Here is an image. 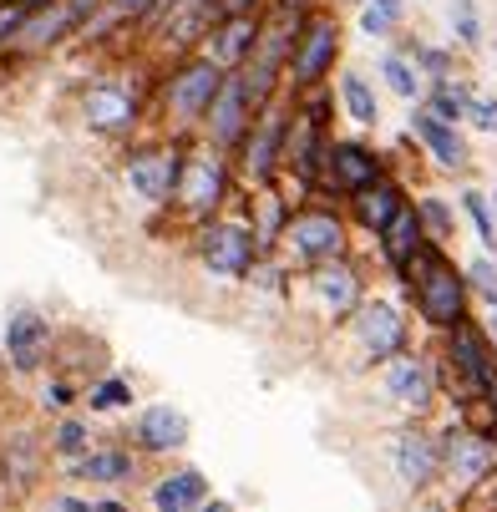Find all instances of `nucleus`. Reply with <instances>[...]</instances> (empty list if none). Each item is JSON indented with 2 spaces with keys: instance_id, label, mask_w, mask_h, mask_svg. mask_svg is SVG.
<instances>
[{
  "instance_id": "nucleus-1",
  "label": "nucleus",
  "mask_w": 497,
  "mask_h": 512,
  "mask_svg": "<svg viewBox=\"0 0 497 512\" xmlns=\"http://www.w3.org/2000/svg\"><path fill=\"white\" fill-rule=\"evenodd\" d=\"M224 77H229V71L213 61V56H203V51H188V56L173 61V71L163 77V117H168L173 137L188 142V137L203 127L208 102L219 97Z\"/></svg>"
},
{
  "instance_id": "nucleus-2",
  "label": "nucleus",
  "mask_w": 497,
  "mask_h": 512,
  "mask_svg": "<svg viewBox=\"0 0 497 512\" xmlns=\"http://www.w3.org/2000/svg\"><path fill=\"white\" fill-rule=\"evenodd\" d=\"M401 274H406V289L416 295V310H421L426 325L452 330V325L462 320V295H467V284H462V274L447 264L442 244L426 239V244L401 264Z\"/></svg>"
},
{
  "instance_id": "nucleus-3",
  "label": "nucleus",
  "mask_w": 497,
  "mask_h": 512,
  "mask_svg": "<svg viewBox=\"0 0 497 512\" xmlns=\"http://www.w3.org/2000/svg\"><path fill=\"white\" fill-rule=\"evenodd\" d=\"M284 127H290V107H284V92H279L254 112L244 142L234 148V163H239L244 183H254V188L279 183V173H284Z\"/></svg>"
},
{
  "instance_id": "nucleus-4",
  "label": "nucleus",
  "mask_w": 497,
  "mask_h": 512,
  "mask_svg": "<svg viewBox=\"0 0 497 512\" xmlns=\"http://www.w3.org/2000/svg\"><path fill=\"white\" fill-rule=\"evenodd\" d=\"M335 61H340V21L330 11H310L305 26H300V41L290 51V66H284V87H290V97L325 87Z\"/></svg>"
},
{
  "instance_id": "nucleus-5",
  "label": "nucleus",
  "mask_w": 497,
  "mask_h": 512,
  "mask_svg": "<svg viewBox=\"0 0 497 512\" xmlns=\"http://www.w3.org/2000/svg\"><path fill=\"white\" fill-rule=\"evenodd\" d=\"M224 198H229V158L213 148V142H193V148L183 153V173H178L173 203L203 224V218L219 213Z\"/></svg>"
},
{
  "instance_id": "nucleus-6",
  "label": "nucleus",
  "mask_w": 497,
  "mask_h": 512,
  "mask_svg": "<svg viewBox=\"0 0 497 512\" xmlns=\"http://www.w3.org/2000/svg\"><path fill=\"white\" fill-rule=\"evenodd\" d=\"M183 153H188L183 137L137 142V148H127V163H122L127 188H132L142 203H158V208L173 203V188H178V173H183Z\"/></svg>"
},
{
  "instance_id": "nucleus-7",
  "label": "nucleus",
  "mask_w": 497,
  "mask_h": 512,
  "mask_svg": "<svg viewBox=\"0 0 497 512\" xmlns=\"http://www.w3.org/2000/svg\"><path fill=\"white\" fill-rule=\"evenodd\" d=\"M290 259L300 264H330V259H345V218L335 208H290L284 229L274 239Z\"/></svg>"
},
{
  "instance_id": "nucleus-8",
  "label": "nucleus",
  "mask_w": 497,
  "mask_h": 512,
  "mask_svg": "<svg viewBox=\"0 0 497 512\" xmlns=\"http://www.w3.org/2000/svg\"><path fill=\"white\" fill-rule=\"evenodd\" d=\"M198 259L224 274V279H239L259 264V239H254V224L244 218H208L203 234H198Z\"/></svg>"
},
{
  "instance_id": "nucleus-9",
  "label": "nucleus",
  "mask_w": 497,
  "mask_h": 512,
  "mask_svg": "<svg viewBox=\"0 0 497 512\" xmlns=\"http://www.w3.org/2000/svg\"><path fill=\"white\" fill-rule=\"evenodd\" d=\"M254 102H249V87H244V77L239 71H229L224 77V87H219V97L208 102V117H203V142H213L219 153H234L239 142H244V132H249V122H254Z\"/></svg>"
},
{
  "instance_id": "nucleus-10",
  "label": "nucleus",
  "mask_w": 497,
  "mask_h": 512,
  "mask_svg": "<svg viewBox=\"0 0 497 512\" xmlns=\"http://www.w3.org/2000/svg\"><path fill=\"white\" fill-rule=\"evenodd\" d=\"M77 107H82V122L92 132H102V137H127L137 127V117H142L137 112V92L127 82H117V77H102V82L82 87Z\"/></svg>"
},
{
  "instance_id": "nucleus-11",
  "label": "nucleus",
  "mask_w": 497,
  "mask_h": 512,
  "mask_svg": "<svg viewBox=\"0 0 497 512\" xmlns=\"http://www.w3.org/2000/svg\"><path fill=\"white\" fill-rule=\"evenodd\" d=\"M305 295L315 300L320 320H350L355 305H361V274H355L345 259H330V264H310L305 274Z\"/></svg>"
},
{
  "instance_id": "nucleus-12",
  "label": "nucleus",
  "mask_w": 497,
  "mask_h": 512,
  "mask_svg": "<svg viewBox=\"0 0 497 512\" xmlns=\"http://www.w3.org/2000/svg\"><path fill=\"white\" fill-rule=\"evenodd\" d=\"M386 168H381V158H376V148H366V142H355V137H330V153H325V173H320V188H330V193H340V198H350L355 188H366L371 178H381Z\"/></svg>"
},
{
  "instance_id": "nucleus-13",
  "label": "nucleus",
  "mask_w": 497,
  "mask_h": 512,
  "mask_svg": "<svg viewBox=\"0 0 497 512\" xmlns=\"http://www.w3.org/2000/svg\"><path fill=\"white\" fill-rule=\"evenodd\" d=\"M355 340H361V355L371 365H386L401 345H406V325L391 305L371 300V305H355Z\"/></svg>"
},
{
  "instance_id": "nucleus-14",
  "label": "nucleus",
  "mask_w": 497,
  "mask_h": 512,
  "mask_svg": "<svg viewBox=\"0 0 497 512\" xmlns=\"http://www.w3.org/2000/svg\"><path fill=\"white\" fill-rule=\"evenodd\" d=\"M254 36H259V16H213L203 41H198V51L213 56L224 71H239L249 61V51H254Z\"/></svg>"
},
{
  "instance_id": "nucleus-15",
  "label": "nucleus",
  "mask_w": 497,
  "mask_h": 512,
  "mask_svg": "<svg viewBox=\"0 0 497 512\" xmlns=\"http://www.w3.org/2000/svg\"><path fill=\"white\" fill-rule=\"evenodd\" d=\"M386 396L396 401V406H406L411 416H421L426 406H432V396H437V381H432V365L426 360H416V355H391L386 360Z\"/></svg>"
},
{
  "instance_id": "nucleus-16",
  "label": "nucleus",
  "mask_w": 497,
  "mask_h": 512,
  "mask_svg": "<svg viewBox=\"0 0 497 512\" xmlns=\"http://www.w3.org/2000/svg\"><path fill=\"white\" fill-rule=\"evenodd\" d=\"M77 26H82V16L71 11V0H46V6H36L26 16V26L11 41V51H51L56 41H66Z\"/></svg>"
},
{
  "instance_id": "nucleus-17",
  "label": "nucleus",
  "mask_w": 497,
  "mask_h": 512,
  "mask_svg": "<svg viewBox=\"0 0 497 512\" xmlns=\"http://www.w3.org/2000/svg\"><path fill=\"white\" fill-rule=\"evenodd\" d=\"M442 472L457 487L482 482V472H492V442L477 436V431H447L442 436Z\"/></svg>"
},
{
  "instance_id": "nucleus-18",
  "label": "nucleus",
  "mask_w": 497,
  "mask_h": 512,
  "mask_svg": "<svg viewBox=\"0 0 497 512\" xmlns=\"http://www.w3.org/2000/svg\"><path fill=\"white\" fill-rule=\"evenodd\" d=\"M411 132L426 142V153H432L437 168H447V173L467 168V142H462L457 122H442L432 107H411Z\"/></svg>"
},
{
  "instance_id": "nucleus-19",
  "label": "nucleus",
  "mask_w": 497,
  "mask_h": 512,
  "mask_svg": "<svg viewBox=\"0 0 497 512\" xmlns=\"http://www.w3.org/2000/svg\"><path fill=\"white\" fill-rule=\"evenodd\" d=\"M46 345H51V325H46L41 310H16L6 320V355H11V365L21 376H31L46 360Z\"/></svg>"
},
{
  "instance_id": "nucleus-20",
  "label": "nucleus",
  "mask_w": 497,
  "mask_h": 512,
  "mask_svg": "<svg viewBox=\"0 0 497 512\" xmlns=\"http://www.w3.org/2000/svg\"><path fill=\"white\" fill-rule=\"evenodd\" d=\"M447 355H452V365H457V371H462L467 391H492V386H497V360L487 355L482 335H477V330H472L467 320H457V325H452Z\"/></svg>"
},
{
  "instance_id": "nucleus-21",
  "label": "nucleus",
  "mask_w": 497,
  "mask_h": 512,
  "mask_svg": "<svg viewBox=\"0 0 497 512\" xmlns=\"http://www.w3.org/2000/svg\"><path fill=\"white\" fill-rule=\"evenodd\" d=\"M391 462H396V477L411 492H421V487H432L437 472H442V447L432 442V436H421V431H406V436H396Z\"/></svg>"
},
{
  "instance_id": "nucleus-22",
  "label": "nucleus",
  "mask_w": 497,
  "mask_h": 512,
  "mask_svg": "<svg viewBox=\"0 0 497 512\" xmlns=\"http://www.w3.org/2000/svg\"><path fill=\"white\" fill-rule=\"evenodd\" d=\"M406 203V193H401V183L391 178V173H381V178H371L366 188H355L350 193V208H355V218L371 229V234H381L391 218H396V208Z\"/></svg>"
},
{
  "instance_id": "nucleus-23",
  "label": "nucleus",
  "mask_w": 497,
  "mask_h": 512,
  "mask_svg": "<svg viewBox=\"0 0 497 512\" xmlns=\"http://www.w3.org/2000/svg\"><path fill=\"white\" fill-rule=\"evenodd\" d=\"M188 442V416L178 406H148L137 416V447L142 452H178Z\"/></svg>"
},
{
  "instance_id": "nucleus-24",
  "label": "nucleus",
  "mask_w": 497,
  "mask_h": 512,
  "mask_svg": "<svg viewBox=\"0 0 497 512\" xmlns=\"http://www.w3.org/2000/svg\"><path fill=\"white\" fill-rule=\"evenodd\" d=\"M426 244V229H421V213H416V203H401L396 208V218L381 229V249H386V259L401 269L416 249Z\"/></svg>"
},
{
  "instance_id": "nucleus-25",
  "label": "nucleus",
  "mask_w": 497,
  "mask_h": 512,
  "mask_svg": "<svg viewBox=\"0 0 497 512\" xmlns=\"http://www.w3.org/2000/svg\"><path fill=\"white\" fill-rule=\"evenodd\" d=\"M203 502H208L203 472H173V477H163V482L153 487V507H158V512H193V507H203Z\"/></svg>"
},
{
  "instance_id": "nucleus-26",
  "label": "nucleus",
  "mask_w": 497,
  "mask_h": 512,
  "mask_svg": "<svg viewBox=\"0 0 497 512\" xmlns=\"http://www.w3.org/2000/svg\"><path fill=\"white\" fill-rule=\"evenodd\" d=\"M381 82H386L401 102L426 97V77H421V66H416L411 51H386V56H381Z\"/></svg>"
},
{
  "instance_id": "nucleus-27",
  "label": "nucleus",
  "mask_w": 497,
  "mask_h": 512,
  "mask_svg": "<svg viewBox=\"0 0 497 512\" xmlns=\"http://www.w3.org/2000/svg\"><path fill=\"white\" fill-rule=\"evenodd\" d=\"M340 102H345L355 127H376L381 122V102H376V92H371V82L361 77V71H340Z\"/></svg>"
},
{
  "instance_id": "nucleus-28",
  "label": "nucleus",
  "mask_w": 497,
  "mask_h": 512,
  "mask_svg": "<svg viewBox=\"0 0 497 512\" xmlns=\"http://www.w3.org/2000/svg\"><path fill=\"white\" fill-rule=\"evenodd\" d=\"M82 482H127L132 477V457L127 447H102V452H87L82 462H71Z\"/></svg>"
},
{
  "instance_id": "nucleus-29",
  "label": "nucleus",
  "mask_w": 497,
  "mask_h": 512,
  "mask_svg": "<svg viewBox=\"0 0 497 512\" xmlns=\"http://www.w3.org/2000/svg\"><path fill=\"white\" fill-rule=\"evenodd\" d=\"M467 97H472V87L467 82H432V87H426V107H432L442 122H462L467 117Z\"/></svg>"
},
{
  "instance_id": "nucleus-30",
  "label": "nucleus",
  "mask_w": 497,
  "mask_h": 512,
  "mask_svg": "<svg viewBox=\"0 0 497 512\" xmlns=\"http://www.w3.org/2000/svg\"><path fill=\"white\" fill-rule=\"evenodd\" d=\"M87 447H92L87 421H61V426H56V436H51V452H56L61 462H82V457H87Z\"/></svg>"
},
{
  "instance_id": "nucleus-31",
  "label": "nucleus",
  "mask_w": 497,
  "mask_h": 512,
  "mask_svg": "<svg viewBox=\"0 0 497 512\" xmlns=\"http://www.w3.org/2000/svg\"><path fill=\"white\" fill-rule=\"evenodd\" d=\"M416 213H421V229H426V239H432V244H447L452 239V208L442 198H421Z\"/></svg>"
},
{
  "instance_id": "nucleus-32",
  "label": "nucleus",
  "mask_w": 497,
  "mask_h": 512,
  "mask_svg": "<svg viewBox=\"0 0 497 512\" xmlns=\"http://www.w3.org/2000/svg\"><path fill=\"white\" fill-rule=\"evenodd\" d=\"M406 51L416 56V66H421V77H426V87H432V82H447V77H452V51H437V46H421V41H411Z\"/></svg>"
},
{
  "instance_id": "nucleus-33",
  "label": "nucleus",
  "mask_w": 497,
  "mask_h": 512,
  "mask_svg": "<svg viewBox=\"0 0 497 512\" xmlns=\"http://www.w3.org/2000/svg\"><path fill=\"white\" fill-rule=\"evenodd\" d=\"M462 208H467V218H472V224H477V239H482L487 249H497V218H492L487 198H482L477 188H467V193H462Z\"/></svg>"
},
{
  "instance_id": "nucleus-34",
  "label": "nucleus",
  "mask_w": 497,
  "mask_h": 512,
  "mask_svg": "<svg viewBox=\"0 0 497 512\" xmlns=\"http://www.w3.org/2000/svg\"><path fill=\"white\" fill-rule=\"evenodd\" d=\"M452 31H457V41L462 46H477L482 41V21H477V6H472V0H452Z\"/></svg>"
},
{
  "instance_id": "nucleus-35",
  "label": "nucleus",
  "mask_w": 497,
  "mask_h": 512,
  "mask_svg": "<svg viewBox=\"0 0 497 512\" xmlns=\"http://www.w3.org/2000/svg\"><path fill=\"white\" fill-rule=\"evenodd\" d=\"M92 411H117V406H132V386L127 381H102L92 396H87Z\"/></svg>"
},
{
  "instance_id": "nucleus-36",
  "label": "nucleus",
  "mask_w": 497,
  "mask_h": 512,
  "mask_svg": "<svg viewBox=\"0 0 497 512\" xmlns=\"http://www.w3.org/2000/svg\"><path fill=\"white\" fill-rule=\"evenodd\" d=\"M26 6L21 0H0V51H11V41H16V31L26 26Z\"/></svg>"
},
{
  "instance_id": "nucleus-37",
  "label": "nucleus",
  "mask_w": 497,
  "mask_h": 512,
  "mask_svg": "<svg viewBox=\"0 0 497 512\" xmlns=\"http://www.w3.org/2000/svg\"><path fill=\"white\" fill-rule=\"evenodd\" d=\"M462 122H472L477 132H497V97H467V117Z\"/></svg>"
},
{
  "instance_id": "nucleus-38",
  "label": "nucleus",
  "mask_w": 497,
  "mask_h": 512,
  "mask_svg": "<svg viewBox=\"0 0 497 512\" xmlns=\"http://www.w3.org/2000/svg\"><path fill=\"white\" fill-rule=\"evenodd\" d=\"M158 11V0H107V16L112 21H132V26H142Z\"/></svg>"
},
{
  "instance_id": "nucleus-39",
  "label": "nucleus",
  "mask_w": 497,
  "mask_h": 512,
  "mask_svg": "<svg viewBox=\"0 0 497 512\" xmlns=\"http://www.w3.org/2000/svg\"><path fill=\"white\" fill-rule=\"evenodd\" d=\"M396 26H401V16H391V11H381V6H361V31H366L371 41L391 36Z\"/></svg>"
},
{
  "instance_id": "nucleus-40",
  "label": "nucleus",
  "mask_w": 497,
  "mask_h": 512,
  "mask_svg": "<svg viewBox=\"0 0 497 512\" xmlns=\"http://www.w3.org/2000/svg\"><path fill=\"white\" fill-rule=\"evenodd\" d=\"M467 279H472V284H477V289H482V295H487V300H492V305H497V269H492V264H487V259H477V264H472V269H467Z\"/></svg>"
},
{
  "instance_id": "nucleus-41",
  "label": "nucleus",
  "mask_w": 497,
  "mask_h": 512,
  "mask_svg": "<svg viewBox=\"0 0 497 512\" xmlns=\"http://www.w3.org/2000/svg\"><path fill=\"white\" fill-rule=\"evenodd\" d=\"M264 6H269V0H219L213 16H259Z\"/></svg>"
},
{
  "instance_id": "nucleus-42",
  "label": "nucleus",
  "mask_w": 497,
  "mask_h": 512,
  "mask_svg": "<svg viewBox=\"0 0 497 512\" xmlns=\"http://www.w3.org/2000/svg\"><path fill=\"white\" fill-rule=\"evenodd\" d=\"M46 512H97V502H87V497H56Z\"/></svg>"
},
{
  "instance_id": "nucleus-43",
  "label": "nucleus",
  "mask_w": 497,
  "mask_h": 512,
  "mask_svg": "<svg viewBox=\"0 0 497 512\" xmlns=\"http://www.w3.org/2000/svg\"><path fill=\"white\" fill-rule=\"evenodd\" d=\"M213 6H219V0H183V11H198L203 21H213Z\"/></svg>"
},
{
  "instance_id": "nucleus-44",
  "label": "nucleus",
  "mask_w": 497,
  "mask_h": 512,
  "mask_svg": "<svg viewBox=\"0 0 497 512\" xmlns=\"http://www.w3.org/2000/svg\"><path fill=\"white\" fill-rule=\"evenodd\" d=\"M366 6H381V11H391V16H406V0H366Z\"/></svg>"
},
{
  "instance_id": "nucleus-45",
  "label": "nucleus",
  "mask_w": 497,
  "mask_h": 512,
  "mask_svg": "<svg viewBox=\"0 0 497 512\" xmlns=\"http://www.w3.org/2000/svg\"><path fill=\"white\" fill-rule=\"evenodd\" d=\"M97 512H127L122 502H97Z\"/></svg>"
},
{
  "instance_id": "nucleus-46",
  "label": "nucleus",
  "mask_w": 497,
  "mask_h": 512,
  "mask_svg": "<svg viewBox=\"0 0 497 512\" xmlns=\"http://www.w3.org/2000/svg\"><path fill=\"white\" fill-rule=\"evenodd\" d=\"M21 6H26V11H36V6H46V0H21Z\"/></svg>"
},
{
  "instance_id": "nucleus-47",
  "label": "nucleus",
  "mask_w": 497,
  "mask_h": 512,
  "mask_svg": "<svg viewBox=\"0 0 497 512\" xmlns=\"http://www.w3.org/2000/svg\"><path fill=\"white\" fill-rule=\"evenodd\" d=\"M203 512H229V507H224V502H213V507H203Z\"/></svg>"
},
{
  "instance_id": "nucleus-48",
  "label": "nucleus",
  "mask_w": 497,
  "mask_h": 512,
  "mask_svg": "<svg viewBox=\"0 0 497 512\" xmlns=\"http://www.w3.org/2000/svg\"><path fill=\"white\" fill-rule=\"evenodd\" d=\"M492 335H497V305H492Z\"/></svg>"
},
{
  "instance_id": "nucleus-49",
  "label": "nucleus",
  "mask_w": 497,
  "mask_h": 512,
  "mask_svg": "<svg viewBox=\"0 0 497 512\" xmlns=\"http://www.w3.org/2000/svg\"><path fill=\"white\" fill-rule=\"evenodd\" d=\"M492 203H497V193H492Z\"/></svg>"
}]
</instances>
